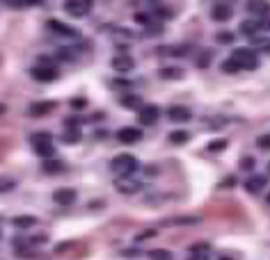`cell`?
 I'll use <instances>...</instances> for the list:
<instances>
[{
    "label": "cell",
    "mask_w": 270,
    "mask_h": 260,
    "mask_svg": "<svg viewBox=\"0 0 270 260\" xmlns=\"http://www.w3.org/2000/svg\"><path fill=\"white\" fill-rule=\"evenodd\" d=\"M30 76L35 78L37 83H55L60 78V71L55 66H32Z\"/></svg>",
    "instance_id": "cell-5"
},
{
    "label": "cell",
    "mask_w": 270,
    "mask_h": 260,
    "mask_svg": "<svg viewBox=\"0 0 270 260\" xmlns=\"http://www.w3.org/2000/svg\"><path fill=\"white\" fill-rule=\"evenodd\" d=\"M35 224H37V217H32V215H21V217L14 219L16 228H32Z\"/></svg>",
    "instance_id": "cell-22"
},
{
    "label": "cell",
    "mask_w": 270,
    "mask_h": 260,
    "mask_svg": "<svg viewBox=\"0 0 270 260\" xmlns=\"http://www.w3.org/2000/svg\"><path fill=\"white\" fill-rule=\"evenodd\" d=\"M62 142H64V144L80 142V128H66V132L62 135Z\"/></svg>",
    "instance_id": "cell-23"
},
{
    "label": "cell",
    "mask_w": 270,
    "mask_h": 260,
    "mask_svg": "<svg viewBox=\"0 0 270 260\" xmlns=\"http://www.w3.org/2000/svg\"><path fill=\"white\" fill-rule=\"evenodd\" d=\"M220 69H222V73H238V71H240V69H238V64H236V62H234V59H231V57H229V59H224Z\"/></svg>",
    "instance_id": "cell-26"
},
{
    "label": "cell",
    "mask_w": 270,
    "mask_h": 260,
    "mask_svg": "<svg viewBox=\"0 0 270 260\" xmlns=\"http://www.w3.org/2000/svg\"><path fill=\"white\" fill-rule=\"evenodd\" d=\"M131 80H114V87H128Z\"/></svg>",
    "instance_id": "cell-42"
},
{
    "label": "cell",
    "mask_w": 270,
    "mask_h": 260,
    "mask_svg": "<svg viewBox=\"0 0 270 260\" xmlns=\"http://www.w3.org/2000/svg\"><path fill=\"white\" fill-rule=\"evenodd\" d=\"M257 146H259V148H264V151H270V135L257 137Z\"/></svg>",
    "instance_id": "cell-36"
},
{
    "label": "cell",
    "mask_w": 270,
    "mask_h": 260,
    "mask_svg": "<svg viewBox=\"0 0 270 260\" xmlns=\"http://www.w3.org/2000/svg\"><path fill=\"white\" fill-rule=\"evenodd\" d=\"M231 16H234V9L229 5H213V9H211V18L216 23H227Z\"/></svg>",
    "instance_id": "cell-10"
},
{
    "label": "cell",
    "mask_w": 270,
    "mask_h": 260,
    "mask_svg": "<svg viewBox=\"0 0 270 260\" xmlns=\"http://www.w3.org/2000/svg\"><path fill=\"white\" fill-rule=\"evenodd\" d=\"M14 187H16V183H14L12 178H0V194H5V192H12Z\"/></svg>",
    "instance_id": "cell-28"
},
{
    "label": "cell",
    "mask_w": 270,
    "mask_h": 260,
    "mask_svg": "<svg viewBox=\"0 0 270 260\" xmlns=\"http://www.w3.org/2000/svg\"><path fill=\"white\" fill-rule=\"evenodd\" d=\"M238 28H240V35H245V37H250V39H254V37H257V32H259V21H243Z\"/></svg>",
    "instance_id": "cell-20"
},
{
    "label": "cell",
    "mask_w": 270,
    "mask_h": 260,
    "mask_svg": "<svg viewBox=\"0 0 270 260\" xmlns=\"http://www.w3.org/2000/svg\"><path fill=\"white\" fill-rule=\"evenodd\" d=\"M71 107H73V110H83V107H87V101H85V98H73Z\"/></svg>",
    "instance_id": "cell-38"
},
{
    "label": "cell",
    "mask_w": 270,
    "mask_h": 260,
    "mask_svg": "<svg viewBox=\"0 0 270 260\" xmlns=\"http://www.w3.org/2000/svg\"><path fill=\"white\" fill-rule=\"evenodd\" d=\"M220 260H231V258H227V256H220Z\"/></svg>",
    "instance_id": "cell-45"
},
{
    "label": "cell",
    "mask_w": 270,
    "mask_h": 260,
    "mask_svg": "<svg viewBox=\"0 0 270 260\" xmlns=\"http://www.w3.org/2000/svg\"><path fill=\"white\" fill-rule=\"evenodd\" d=\"M114 187L119 189L121 194H135L142 185H140L138 180H133V178H117V180H114Z\"/></svg>",
    "instance_id": "cell-12"
},
{
    "label": "cell",
    "mask_w": 270,
    "mask_h": 260,
    "mask_svg": "<svg viewBox=\"0 0 270 260\" xmlns=\"http://www.w3.org/2000/svg\"><path fill=\"white\" fill-rule=\"evenodd\" d=\"M55 110V103L53 101H42V103H32L30 105V114L32 117H42V114H48Z\"/></svg>",
    "instance_id": "cell-17"
},
{
    "label": "cell",
    "mask_w": 270,
    "mask_h": 260,
    "mask_svg": "<svg viewBox=\"0 0 270 260\" xmlns=\"http://www.w3.org/2000/svg\"><path fill=\"white\" fill-rule=\"evenodd\" d=\"M268 185V178L266 176H252L245 180V189L247 192H252V194H257V192H261V189Z\"/></svg>",
    "instance_id": "cell-14"
},
{
    "label": "cell",
    "mask_w": 270,
    "mask_h": 260,
    "mask_svg": "<svg viewBox=\"0 0 270 260\" xmlns=\"http://www.w3.org/2000/svg\"><path fill=\"white\" fill-rule=\"evenodd\" d=\"M240 169H245V172H252V169H254V158H250V155L240 158Z\"/></svg>",
    "instance_id": "cell-34"
},
{
    "label": "cell",
    "mask_w": 270,
    "mask_h": 260,
    "mask_svg": "<svg viewBox=\"0 0 270 260\" xmlns=\"http://www.w3.org/2000/svg\"><path fill=\"white\" fill-rule=\"evenodd\" d=\"M188 260H209V254H190Z\"/></svg>",
    "instance_id": "cell-41"
},
{
    "label": "cell",
    "mask_w": 270,
    "mask_h": 260,
    "mask_svg": "<svg viewBox=\"0 0 270 260\" xmlns=\"http://www.w3.org/2000/svg\"><path fill=\"white\" fill-rule=\"evenodd\" d=\"M149 256H151V260H172V254L165 251V249H154Z\"/></svg>",
    "instance_id": "cell-27"
},
{
    "label": "cell",
    "mask_w": 270,
    "mask_h": 260,
    "mask_svg": "<svg viewBox=\"0 0 270 260\" xmlns=\"http://www.w3.org/2000/svg\"><path fill=\"white\" fill-rule=\"evenodd\" d=\"M5 5L14 7V9H25L32 5H44V0H5Z\"/></svg>",
    "instance_id": "cell-21"
},
{
    "label": "cell",
    "mask_w": 270,
    "mask_h": 260,
    "mask_svg": "<svg viewBox=\"0 0 270 260\" xmlns=\"http://www.w3.org/2000/svg\"><path fill=\"white\" fill-rule=\"evenodd\" d=\"M231 185H234V178H227V180L222 183V187H231Z\"/></svg>",
    "instance_id": "cell-43"
},
{
    "label": "cell",
    "mask_w": 270,
    "mask_h": 260,
    "mask_svg": "<svg viewBox=\"0 0 270 260\" xmlns=\"http://www.w3.org/2000/svg\"><path fill=\"white\" fill-rule=\"evenodd\" d=\"M216 42L217 43H234V35H231V32H217Z\"/></svg>",
    "instance_id": "cell-32"
},
{
    "label": "cell",
    "mask_w": 270,
    "mask_h": 260,
    "mask_svg": "<svg viewBox=\"0 0 270 260\" xmlns=\"http://www.w3.org/2000/svg\"><path fill=\"white\" fill-rule=\"evenodd\" d=\"M209 62H211V53H204L202 57L197 59V66H199V69H206V66H209Z\"/></svg>",
    "instance_id": "cell-37"
},
{
    "label": "cell",
    "mask_w": 270,
    "mask_h": 260,
    "mask_svg": "<svg viewBox=\"0 0 270 260\" xmlns=\"http://www.w3.org/2000/svg\"><path fill=\"white\" fill-rule=\"evenodd\" d=\"M76 189L71 187H60L53 192V201L57 203V206H71V203H76Z\"/></svg>",
    "instance_id": "cell-8"
},
{
    "label": "cell",
    "mask_w": 270,
    "mask_h": 260,
    "mask_svg": "<svg viewBox=\"0 0 270 260\" xmlns=\"http://www.w3.org/2000/svg\"><path fill=\"white\" fill-rule=\"evenodd\" d=\"M94 0H66L64 2V12L73 18H85L92 12Z\"/></svg>",
    "instance_id": "cell-3"
},
{
    "label": "cell",
    "mask_w": 270,
    "mask_h": 260,
    "mask_svg": "<svg viewBox=\"0 0 270 260\" xmlns=\"http://www.w3.org/2000/svg\"><path fill=\"white\" fill-rule=\"evenodd\" d=\"M121 105L126 107V110H142L144 107V103H142V98H140L138 94H126L124 98H121Z\"/></svg>",
    "instance_id": "cell-19"
},
{
    "label": "cell",
    "mask_w": 270,
    "mask_h": 260,
    "mask_svg": "<svg viewBox=\"0 0 270 260\" xmlns=\"http://www.w3.org/2000/svg\"><path fill=\"white\" fill-rule=\"evenodd\" d=\"M252 42L259 46V50H264V53L270 55V39H257V37H254Z\"/></svg>",
    "instance_id": "cell-35"
},
{
    "label": "cell",
    "mask_w": 270,
    "mask_h": 260,
    "mask_svg": "<svg viewBox=\"0 0 270 260\" xmlns=\"http://www.w3.org/2000/svg\"><path fill=\"white\" fill-rule=\"evenodd\" d=\"M227 146H229L227 139H216V142H211L209 146H206V151H209V153H220V151Z\"/></svg>",
    "instance_id": "cell-25"
},
{
    "label": "cell",
    "mask_w": 270,
    "mask_h": 260,
    "mask_svg": "<svg viewBox=\"0 0 270 260\" xmlns=\"http://www.w3.org/2000/svg\"><path fill=\"white\" fill-rule=\"evenodd\" d=\"M158 76H161L162 80H181V78L186 76V71H183L181 66H165V69H161Z\"/></svg>",
    "instance_id": "cell-16"
},
{
    "label": "cell",
    "mask_w": 270,
    "mask_h": 260,
    "mask_svg": "<svg viewBox=\"0 0 270 260\" xmlns=\"http://www.w3.org/2000/svg\"><path fill=\"white\" fill-rule=\"evenodd\" d=\"M110 169L119 178H131L133 173L140 169V160L135 155H128V153H121L110 162Z\"/></svg>",
    "instance_id": "cell-1"
},
{
    "label": "cell",
    "mask_w": 270,
    "mask_h": 260,
    "mask_svg": "<svg viewBox=\"0 0 270 260\" xmlns=\"http://www.w3.org/2000/svg\"><path fill=\"white\" fill-rule=\"evenodd\" d=\"M158 117H161V110L156 105H144L140 110V124L142 126H154L158 121Z\"/></svg>",
    "instance_id": "cell-9"
},
{
    "label": "cell",
    "mask_w": 270,
    "mask_h": 260,
    "mask_svg": "<svg viewBox=\"0 0 270 260\" xmlns=\"http://www.w3.org/2000/svg\"><path fill=\"white\" fill-rule=\"evenodd\" d=\"M151 14H156V16H161V18H172L174 16V12H172L169 7H156Z\"/></svg>",
    "instance_id": "cell-33"
},
{
    "label": "cell",
    "mask_w": 270,
    "mask_h": 260,
    "mask_svg": "<svg viewBox=\"0 0 270 260\" xmlns=\"http://www.w3.org/2000/svg\"><path fill=\"white\" fill-rule=\"evenodd\" d=\"M167 114H169L172 121H176V124H186V121H190V119H192V112L188 110V107H183V105H172L167 110Z\"/></svg>",
    "instance_id": "cell-11"
},
{
    "label": "cell",
    "mask_w": 270,
    "mask_h": 260,
    "mask_svg": "<svg viewBox=\"0 0 270 260\" xmlns=\"http://www.w3.org/2000/svg\"><path fill=\"white\" fill-rule=\"evenodd\" d=\"M117 139L121 144H138L142 139V130L140 128H133V126H126V128L117 130Z\"/></svg>",
    "instance_id": "cell-6"
},
{
    "label": "cell",
    "mask_w": 270,
    "mask_h": 260,
    "mask_svg": "<svg viewBox=\"0 0 270 260\" xmlns=\"http://www.w3.org/2000/svg\"><path fill=\"white\" fill-rule=\"evenodd\" d=\"M188 132L186 130H174V132H169V142L172 144H186L188 142Z\"/></svg>",
    "instance_id": "cell-24"
},
{
    "label": "cell",
    "mask_w": 270,
    "mask_h": 260,
    "mask_svg": "<svg viewBox=\"0 0 270 260\" xmlns=\"http://www.w3.org/2000/svg\"><path fill=\"white\" fill-rule=\"evenodd\" d=\"M48 30L53 32V35H57V37H64V39H78L80 37V32L76 28H71L69 23H62V21H57V18H51L48 21Z\"/></svg>",
    "instance_id": "cell-4"
},
{
    "label": "cell",
    "mask_w": 270,
    "mask_h": 260,
    "mask_svg": "<svg viewBox=\"0 0 270 260\" xmlns=\"http://www.w3.org/2000/svg\"><path fill=\"white\" fill-rule=\"evenodd\" d=\"M110 64H112V69L117 73H128L135 69V59H133L131 55H114Z\"/></svg>",
    "instance_id": "cell-7"
},
{
    "label": "cell",
    "mask_w": 270,
    "mask_h": 260,
    "mask_svg": "<svg viewBox=\"0 0 270 260\" xmlns=\"http://www.w3.org/2000/svg\"><path fill=\"white\" fill-rule=\"evenodd\" d=\"M247 9L261 18L270 16V2H264V0H250V2H247Z\"/></svg>",
    "instance_id": "cell-13"
},
{
    "label": "cell",
    "mask_w": 270,
    "mask_h": 260,
    "mask_svg": "<svg viewBox=\"0 0 270 260\" xmlns=\"http://www.w3.org/2000/svg\"><path fill=\"white\" fill-rule=\"evenodd\" d=\"M44 173H48V176H55V173H62L64 172V162L62 160H55V158H51V160H44Z\"/></svg>",
    "instance_id": "cell-15"
},
{
    "label": "cell",
    "mask_w": 270,
    "mask_h": 260,
    "mask_svg": "<svg viewBox=\"0 0 270 260\" xmlns=\"http://www.w3.org/2000/svg\"><path fill=\"white\" fill-rule=\"evenodd\" d=\"M259 30H266V32H270V16H266V18H261V21H259Z\"/></svg>",
    "instance_id": "cell-39"
},
{
    "label": "cell",
    "mask_w": 270,
    "mask_h": 260,
    "mask_svg": "<svg viewBox=\"0 0 270 260\" xmlns=\"http://www.w3.org/2000/svg\"><path fill=\"white\" fill-rule=\"evenodd\" d=\"M32 148H35V153L39 155V158L44 160H51L55 155V146L51 142H42V144H32Z\"/></svg>",
    "instance_id": "cell-18"
},
{
    "label": "cell",
    "mask_w": 270,
    "mask_h": 260,
    "mask_svg": "<svg viewBox=\"0 0 270 260\" xmlns=\"http://www.w3.org/2000/svg\"><path fill=\"white\" fill-rule=\"evenodd\" d=\"M5 112H7V105H5V103H0V117H2Z\"/></svg>",
    "instance_id": "cell-44"
},
{
    "label": "cell",
    "mask_w": 270,
    "mask_h": 260,
    "mask_svg": "<svg viewBox=\"0 0 270 260\" xmlns=\"http://www.w3.org/2000/svg\"><path fill=\"white\" fill-rule=\"evenodd\" d=\"M268 203H270V194H268Z\"/></svg>",
    "instance_id": "cell-46"
},
{
    "label": "cell",
    "mask_w": 270,
    "mask_h": 260,
    "mask_svg": "<svg viewBox=\"0 0 270 260\" xmlns=\"http://www.w3.org/2000/svg\"><path fill=\"white\" fill-rule=\"evenodd\" d=\"M57 59H62V62H73L76 55H73L69 48H60V50H57Z\"/></svg>",
    "instance_id": "cell-29"
},
{
    "label": "cell",
    "mask_w": 270,
    "mask_h": 260,
    "mask_svg": "<svg viewBox=\"0 0 270 260\" xmlns=\"http://www.w3.org/2000/svg\"><path fill=\"white\" fill-rule=\"evenodd\" d=\"M46 240H48L46 235H37V237H32L30 240V244H46Z\"/></svg>",
    "instance_id": "cell-40"
},
{
    "label": "cell",
    "mask_w": 270,
    "mask_h": 260,
    "mask_svg": "<svg viewBox=\"0 0 270 260\" xmlns=\"http://www.w3.org/2000/svg\"><path fill=\"white\" fill-rule=\"evenodd\" d=\"M209 251H211V247L206 242H197L190 247V254H209Z\"/></svg>",
    "instance_id": "cell-31"
},
{
    "label": "cell",
    "mask_w": 270,
    "mask_h": 260,
    "mask_svg": "<svg viewBox=\"0 0 270 260\" xmlns=\"http://www.w3.org/2000/svg\"><path fill=\"white\" fill-rule=\"evenodd\" d=\"M32 144H42V142H51V132H35L30 137Z\"/></svg>",
    "instance_id": "cell-30"
},
{
    "label": "cell",
    "mask_w": 270,
    "mask_h": 260,
    "mask_svg": "<svg viewBox=\"0 0 270 260\" xmlns=\"http://www.w3.org/2000/svg\"><path fill=\"white\" fill-rule=\"evenodd\" d=\"M231 59L238 64L240 71H243V69H245V71H257L259 69V55L254 53V48H236Z\"/></svg>",
    "instance_id": "cell-2"
}]
</instances>
